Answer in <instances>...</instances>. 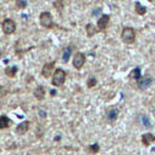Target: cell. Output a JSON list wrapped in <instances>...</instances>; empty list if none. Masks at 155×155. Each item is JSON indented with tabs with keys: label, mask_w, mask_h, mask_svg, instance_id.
<instances>
[{
	"label": "cell",
	"mask_w": 155,
	"mask_h": 155,
	"mask_svg": "<svg viewBox=\"0 0 155 155\" xmlns=\"http://www.w3.org/2000/svg\"><path fill=\"white\" fill-rule=\"evenodd\" d=\"M53 68H54V62H50V63H46L44 64L42 67V70H41V74L44 78H50L52 71H53Z\"/></svg>",
	"instance_id": "obj_6"
},
{
	"label": "cell",
	"mask_w": 155,
	"mask_h": 155,
	"mask_svg": "<svg viewBox=\"0 0 155 155\" xmlns=\"http://www.w3.org/2000/svg\"><path fill=\"white\" fill-rule=\"evenodd\" d=\"M143 122L147 125V127H150V122H149V120H148V117H145V116H143Z\"/></svg>",
	"instance_id": "obj_23"
},
{
	"label": "cell",
	"mask_w": 155,
	"mask_h": 155,
	"mask_svg": "<svg viewBox=\"0 0 155 155\" xmlns=\"http://www.w3.org/2000/svg\"><path fill=\"white\" fill-rule=\"evenodd\" d=\"M1 28H2V31H4L6 35H10V34H12V33L16 30V24H15V22H13L12 19L7 18V19H5V21L2 22Z\"/></svg>",
	"instance_id": "obj_3"
},
{
	"label": "cell",
	"mask_w": 155,
	"mask_h": 155,
	"mask_svg": "<svg viewBox=\"0 0 155 155\" xmlns=\"http://www.w3.org/2000/svg\"><path fill=\"white\" fill-rule=\"evenodd\" d=\"M10 125H11V120H10L7 116L1 115V116H0V130L6 128V127H8Z\"/></svg>",
	"instance_id": "obj_13"
},
{
	"label": "cell",
	"mask_w": 155,
	"mask_h": 155,
	"mask_svg": "<svg viewBox=\"0 0 155 155\" xmlns=\"http://www.w3.org/2000/svg\"><path fill=\"white\" fill-rule=\"evenodd\" d=\"M128 78H130V79H136V80H139V79H140V69H139V68L133 69V70L130 73Z\"/></svg>",
	"instance_id": "obj_16"
},
{
	"label": "cell",
	"mask_w": 155,
	"mask_h": 155,
	"mask_svg": "<svg viewBox=\"0 0 155 155\" xmlns=\"http://www.w3.org/2000/svg\"><path fill=\"white\" fill-rule=\"evenodd\" d=\"M16 73H17V68L16 67H8V68L5 69V74L7 76H10V78H13Z\"/></svg>",
	"instance_id": "obj_17"
},
{
	"label": "cell",
	"mask_w": 155,
	"mask_h": 155,
	"mask_svg": "<svg viewBox=\"0 0 155 155\" xmlns=\"http://www.w3.org/2000/svg\"><path fill=\"white\" fill-rule=\"evenodd\" d=\"M65 81V71L63 69H56L52 76V85L53 86H62Z\"/></svg>",
	"instance_id": "obj_2"
},
{
	"label": "cell",
	"mask_w": 155,
	"mask_h": 155,
	"mask_svg": "<svg viewBox=\"0 0 155 155\" xmlns=\"http://www.w3.org/2000/svg\"><path fill=\"white\" fill-rule=\"evenodd\" d=\"M96 31H97V29H96V27H94L93 24L88 23V24L86 25V33H87V36H88V38L93 36V35L96 34Z\"/></svg>",
	"instance_id": "obj_14"
},
{
	"label": "cell",
	"mask_w": 155,
	"mask_h": 155,
	"mask_svg": "<svg viewBox=\"0 0 155 155\" xmlns=\"http://www.w3.org/2000/svg\"><path fill=\"white\" fill-rule=\"evenodd\" d=\"M151 82H153V79H151L150 76H145V78H143L142 80H140V79L138 80V86H139L140 88H145V87H149Z\"/></svg>",
	"instance_id": "obj_10"
},
{
	"label": "cell",
	"mask_w": 155,
	"mask_h": 155,
	"mask_svg": "<svg viewBox=\"0 0 155 155\" xmlns=\"http://www.w3.org/2000/svg\"><path fill=\"white\" fill-rule=\"evenodd\" d=\"M40 24L45 28H51L53 25V21H52V16L50 12H41L40 15Z\"/></svg>",
	"instance_id": "obj_4"
},
{
	"label": "cell",
	"mask_w": 155,
	"mask_h": 155,
	"mask_svg": "<svg viewBox=\"0 0 155 155\" xmlns=\"http://www.w3.org/2000/svg\"><path fill=\"white\" fill-rule=\"evenodd\" d=\"M121 39L126 44H132L136 40V33H134V29L131 28V27H125L122 29V33H121Z\"/></svg>",
	"instance_id": "obj_1"
},
{
	"label": "cell",
	"mask_w": 155,
	"mask_h": 155,
	"mask_svg": "<svg viewBox=\"0 0 155 155\" xmlns=\"http://www.w3.org/2000/svg\"><path fill=\"white\" fill-rule=\"evenodd\" d=\"M17 6H18L19 8H24V7L27 6V2H25L24 0H17Z\"/></svg>",
	"instance_id": "obj_21"
},
{
	"label": "cell",
	"mask_w": 155,
	"mask_h": 155,
	"mask_svg": "<svg viewBox=\"0 0 155 155\" xmlns=\"http://www.w3.org/2000/svg\"><path fill=\"white\" fill-rule=\"evenodd\" d=\"M154 140H155V136H153L151 133H144V134L142 136V143H143L145 147L150 145V143L154 142Z\"/></svg>",
	"instance_id": "obj_9"
},
{
	"label": "cell",
	"mask_w": 155,
	"mask_h": 155,
	"mask_svg": "<svg viewBox=\"0 0 155 155\" xmlns=\"http://www.w3.org/2000/svg\"><path fill=\"white\" fill-rule=\"evenodd\" d=\"M117 114H119V110H117L116 108H110V109L108 110V113H107L108 120H109L110 122H113V121L117 117Z\"/></svg>",
	"instance_id": "obj_12"
},
{
	"label": "cell",
	"mask_w": 155,
	"mask_h": 155,
	"mask_svg": "<svg viewBox=\"0 0 155 155\" xmlns=\"http://www.w3.org/2000/svg\"><path fill=\"white\" fill-rule=\"evenodd\" d=\"M29 128V121H23L16 127V132L18 134H24Z\"/></svg>",
	"instance_id": "obj_8"
},
{
	"label": "cell",
	"mask_w": 155,
	"mask_h": 155,
	"mask_svg": "<svg viewBox=\"0 0 155 155\" xmlns=\"http://www.w3.org/2000/svg\"><path fill=\"white\" fill-rule=\"evenodd\" d=\"M109 16L108 15H103V16H101V18L98 19V22H97V27H98V29L99 30H104L105 28H107V25H108V23H109Z\"/></svg>",
	"instance_id": "obj_7"
},
{
	"label": "cell",
	"mask_w": 155,
	"mask_h": 155,
	"mask_svg": "<svg viewBox=\"0 0 155 155\" xmlns=\"http://www.w3.org/2000/svg\"><path fill=\"white\" fill-rule=\"evenodd\" d=\"M134 10H136V12H137L138 15H144V13L147 12V7L142 6L140 2H138V1L134 4Z\"/></svg>",
	"instance_id": "obj_15"
},
{
	"label": "cell",
	"mask_w": 155,
	"mask_h": 155,
	"mask_svg": "<svg viewBox=\"0 0 155 155\" xmlns=\"http://www.w3.org/2000/svg\"><path fill=\"white\" fill-rule=\"evenodd\" d=\"M88 151L91 153V154H97L98 151H99V145L96 143V144H92V145H90L88 147Z\"/></svg>",
	"instance_id": "obj_19"
},
{
	"label": "cell",
	"mask_w": 155,
	"mask_h": 155,
	"mask_svg": "<svg viewBox=\"0 0 155 155\" xmlns=\"http://www.w3.org/2000/svg\"><path fill=\"white\" fill-rule=\"evenodd\" d=\"M85 61H86L85 54L81 53V52H76V53L74 54V58H73V65H74V68L81 69L82 65L85 64Z\"/></svg>",
	"instance_id": "obj_5"
},
{
	"label": "cell",
	"mask_w": 155,
	"mask_h": 155,
	"mask_svg": "<svg viewBox=\"0 0 155 155\" xmlns=\"http://www.w3.org/2000/svg\"><path fill=\"white\" fill-rule=\"evenodd\" d=\"M70 54H71V47H67L65 50H64V52H63V61L64 62H67L68 59H69V57H70Z\"/></svg>",
	"instance_id": "obj_18"
},
{
	"label": "cell",
	"mask_w": 155,
	"mask_h": 155,
	"mask_svg": "<svg viewBox=\"0 0 155 155\" xmlns=\"http://www.w3.org/2000/svg\"><path fill=\"white\" fill-rule=\"evenodd\" d=\"M97 85V80H96V78H90L88 80H87V87H94Z\"/></svg>",
	"instance_id": "obj_20"
},
{
	"label": "cell",
	"mask_w": 155,
	"mask_h": 155,
	"mask_svg": "<svg viewBox=\"0 0 155 155\" xmlns=\"http://www.w3.org/2000/svg\"><path fill=\"white\" fill-rule=\"evenodd\" d=\"M53 5H54V7H57L58 10H62V8H63V6H62V1H61V0L56 1V2L53 4Z\"/></svg>",
	"instance_id": "obj_22"
},
{
	"label": "cell",
	"mask_w": 155,
	"mask_h": 155,
	"mask_svg": "<svg viewBox=\"0 0 155 155\" xmlns=\"http://www.w3.org/2000/svg\"><path fill=\"white\" fill-rule=\"evenodd\" d=\"M34 96H35V98L39 99V101L44 99V97H45V88H44L42 86L36 87V88L34 90Z\"/></svg>",
	"instance_id": "obj_11"
}]
</instances>
